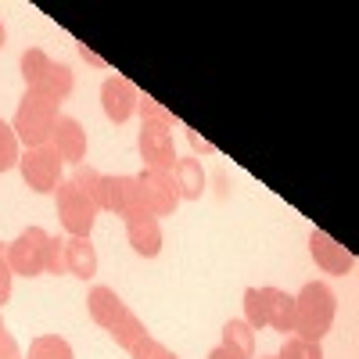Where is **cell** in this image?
<instances>
[{"label":"cell","mask_w":359,"mask_h":359,"mask_svg":"<svg viewBox=\"0 0 359 359\" xmlns=\"http://www.w3.org/2000/svg\"><path fill=\"white\" fill-rule=\"evenodd\" d=\"M309 255H313V262L323 269V273H331V277H345V273L355 269V255L345 245H338L327 230H313L309 233Z\"/></svg>","instance_id":"8fae6325"},{"label":"cell","mask_w":359,"mask_h":359,"mask_svg":"<svg viewBox=\"0 0 359 359\" xmlns=\"http://www.w3.org/2000/svg\"><path fill=\"white\" fill-rule=\"evenodd\" d=\"M54 208H57V219H62V226L72 233V237H90V230H94L97 223V212L101 208L90 201L72 180H62L54 191Z\"/></svg>","instance_id":"5b68a950"},{"label":"cell","mask_w":359,"mask_h":359,"mask_svg":"<svg viewBox=\"0 0 359 359\" xmlns=\"http://www.w3.org/2000/svg\"><path fill=\"white\" fill-rule=\"evenodd\" d=\"M47 241H50V233H47L43 226H25L15 241L4 248L11 273H15V277H40V273H43Z\"/></svg>","instance_id":"8992f818"},{"label":"cell","mask_w":359,"mask_h":359,"mask_svg":"<svg viewBox=\"0 0 359 359\" xmlns=\"http://www.w3.org/2000/svg\"><path fill=\"white\" fill-rule=\"evenodd\" d=\"M245 323L252 331L273 327V331L287 334L294 327V294H287L280 287H248L245 291Z\"/></svg>","instance_id":"277c9868"},{"label":"cell","mask_w":359,"mask_h":359,"mask_svg":"<svg viewBox=\"0 0 359 359\" xmlns=\"http://www.w3.org/2000/svg\"><path fill=\"white\" fill-rule=\"evenodd\" d=\"M86 309H90V320H94L97 327H104V331L111 334V341L118 345V348H126V352H133L144 338H147V327H144V320L118 298L111 287H104V284H97V287H90V294H86Z\"/></svg>","instance_id":"6da1fadb"},{"label":"cell","mask_w":359,"mask_h":359,"mask_svg":"<svg viewBox=\"0 0 359 359\" xmlns=\"http://www.w3.org/2000/svg\"><path fill=\"white\" fill-rule=\"evenodd\" d=\"M223 348L233 359H255V331L245 320H226L223 323Z\"/></svg>","instance_id":"e0dca14e"},{"label":"cell","mask_w":359,"mask_h":359,"mask_svg":"<svg viewBox=\"0 0 359 359\" xmlns=\"http://www.w3.org/2000/svg\"><path fill=\"white\" fill-rule=\"evenodd\" d=\"M130 355H133V359H180L172 348H165V345H162V341H155L151 334H147V338H144Z\"/></svg>","instance_id":"484cf974"},{"label":"cell","mask_w":359,"mask_h":359,"mask_svg":"<svg viewBox=\"0 0 359 359\" xmlns=\"http://www.w3.org/2000/svg\"><path fill=\"white\" fill-rule=\"evenodd\" d=\"M50 65H54V57H50L47 50L25 47V50H22V62H18L22 79H25V90H40L43 79H47V72H50Z\"/></svg>","instance_id":"ac0fdd59"},{"label":"cell","mask_w":359,"mask_h":359,"mask_svg":"<svg viewBox=\"0 0 359 359\" xmlns=\"http://www.w3.org/2000/svg\"><path fill=\"white\" fill-rule=\"evenodd\" d=\"M262 359H277V355H262Z\"/></svg>","instance_id":"836d02e7"},{"label":"cell","mask_w":359,"mask_h":359,"mask_svg":"<svg viewBox=\"0 0 359 359\" xmlns=\"http://www.w3.org/2000/svg\"><path fill=\"white\" fill-rule=\"evenodd\" d=\"M126 241L137 255L144 259H155L162 252V226L151 212H137V216H126Z\"/></svg>","instance_id":"5bb4252c"},{"label":"cell","mask_w":359,"mask_h":359,"mask_svg":"<svg viewBox=\"0 0 359 359\" xmlns=\"http://www.w3.org/2000/svg\"><path fill=\"white\" fill-rule=\"evenodd\" d=\"M54 123H57V101H50L40 90H25L18 101V111H15V123H11L18 144H25V151L29 147H47Z\"/></svg>","instance_id":"3957f363"},{"label":"cell","mask_w":359,"mask_h":359,"mask_svg":"<svg viewBox=\"0 0 359 359\" xmlns=\"http://www.w3.org/2000/svg\"><path fill=\"white\" fill-rule=\"evenodd\" d=\"M65 269L79 280L97 277V252L90 237H65Z\"/></svg>","instance_id":"9a60e30c"},{"label":"cell","mask_w":359,"mask_h":359,"mask_svg":"<svg viewBox=\"0 0 359 359\" xmlns=\"http://www.w3.org/2000/svg\"><path fill=\"white\" fill-rule=\"evenodd\" d=\"M172 184H176V191H180V201H198L201 194H205V169H201V162L198 158H176V165H172Z\"/></svg>","instance_id":"2e32d148"},{"label":"cell","mask_w":359,"mask_h":359,"mask_svg":"<svg viewBox=\"0 0 359 359\" xmlns=\"http://www.w3.org/2000/svg\"><path fill=\"white\" fill-rule=\"evenodd\" d=\"M140 184V201H144V212H151L155 219L162 216H172L176 205H180V191L172 184V172H162V169H144L137 176Z\"/></svg>","instance_id":"30bf717a"},{"label":"cell","mask_w":359,"mask_h":359,"mask_svg":"<svg viewBox=\"0 0 359 359\" xmlns=\"http://www.w3.org/2000/svg\"><path fill=\"white\" fill-rule=\"evenodd\" d=\"M18 158H22V151H18V137H15V130L4 123V118H0V172L15 169Z\"/></svg>","instance_id":"44dd1931"},{"label":"cell","mask_w":359,"mask_h":359,"mask_svg":"<svg viewBox=\"0 0 359 359\" xmlns=\"http://www.w3.org/2000/svg\"><path fill=\"white\" fill-rule=\"evenodd\" d=\"M4 40H8V33H4V22H0V47H4Z\"/></svg>","instance_id":"d6a6232c"},{"label":"cell","mask_w":359,"mask_h":359,"mask_svg":"<svg viewBox=\"0 0 359 359\" xmlns=\"http://www.w3.org/2000/svg\"><path fill=\"white\" fill-rule=\"evenodd\" d=\"M97 208L104 212H115V216H137L144 212V201H140V184L137 176H126V172H115V176H101L97 184Z\"/></svg>","instance_id":"ba28073f"},{"label":"cell","mask_w":359,"mask_h":359,"mask_svg":"<svg viewBox=\"0 0 359 359\" xmlns=\"http://www.w3.org/2000/svg\"><path fill=\"white\" fill-rule=\"evenodd\" d=\"M101 176H104V172H97L94 165H76L69 180H72V184H76L90 201H94V198H97V184H101ZM94 205H97V201H94Z\"/></svg>","instance_id":"603a6c76"},{"label":"cell","mask_w":359,"mask_h":359,"mask_svg":"<svg viewBox=\"0 0 359 359\" xmlns=\"http://www.w3.org/2000/svg\"><path fill=\"white\" fill-rule=\"evenodd\" d=\"M50 147L57 151V158H62V162L83 165V158H86V130L79 126V118L57 115L54 133H50Z\"/></svg>","instance_id":"4fadbf2b"},{"label":"cell","mask_w":359,"mask_h":359,"mask_svg":"<svg viewBox=\"0 0 359 359\" xmlns=\"http://www.w3.org/2000/svg\"><path fill=\"white\" fill-rule=\"evenodd\" d=\"M334 313H338V298L334 291L320 284V280H309L302 291L294 294V338H306V341H323L327 331L334 323Z\"/></svg>","instance_id":"7a4b0ae2"},{"label":"cell","mask_w":359,"mask_h":359,"mask_svg":"<svg viewBox=\"0 0 359 359\" xmlns=\"http://www.w3.org/2000/svg\"><path fill=\"white\" fill-rule=\"evenodd\" d=\"M137 151H140L144 169H162V172H172V165H176L172 126H165V123H140V133H137Z\"/></svg>","instance_id":"9c48e42d"},{"label":"cell","mask_w":359,"mask_h":359,"mask_svg":"<svg viewBox=\"0 0 359 359\" xmlns=\"http://www.w3.org/2000/svg\"><path fill=\"white\" fill-rule=\"evenodd\" d=\"M62 158H57V151L47 144V147H29V151H22L18 158V169H22V180L29 191L36 194H54L57 184H62Z\"/></svg>","instance_id":"52a82bcc"},{"label":"cell","mask_w":359,"mask_h":359,"mask_svg":"<svg viewBox=\"0 0 359 359\" xmlns=\"http://www.w3.org/2000/svg\"><path fill=\"white\" fill-rule=\"evenodd\" d=\"M0 359H25V355H22V348H18V341H15L11 334H8L4 341H0Z\"/></svg>","instance_id":"83f0119b"},{"label":"cell","mask_w":359,"mask_h":359,"mask_svg":"<svg viewBox=\"0 0 359 359\" xmlns=\"http://www.w3.org/2000/svg\"><path fill=\"white\" fill-rule=\"evenodd\" d=\"M8 338V327H4V316H0V341Z\"/></svg>","instance_id":"1f68e13d"},{"label":"cell","mask_w":359,"mask_h":359,"mask_svg":"<svg viewBox=\"0 0 359 359\" xmlns=\"http://www.w3.org/2000/svg\"><path fill=\"white\" fill-rule=\"evenodd\" d=\"M25 359H76V352L62 334H40V338L29 341Z\"/></svg>","instance_id":"ffe728a7"},{"label":"cell","mask_w":359,"mask_h":359,"mask_svg":"<svg viewBox=\"0 0 359 359\" xmlns=\"http://www.w3.org/2000/svg\"><path fill=\"white\" fill-rule=\"evenodd\" d=\"M137 101H140V94H137V86L126 76H108L104 79V86H101V108L108 115V123H115V126L130 123V115L137 111Z\"/></svg>","instance_id":"7c38bea8"},{"label":"cell","mask_w":359,"mask_h":359,"mask_svg":"<svg viewBox=\"0 0 359 359\" xmlns=\"http://www.w3.org/2000/svg\"><path fill=\"white\" fill-rule=\"evenodd\" d=\"M187 140H191V147H194V151H201V155H212V151H216V147L208 144V140H201L194 130H187Z\"/></svg>","instance_id":"f1b7e54d"},{"label":"cell","mask_w":359,"mask_h":359,"mask_svg":"<svg viewBox=\"0 0 359 359\" xmlns=\"http://www.w3.org/2000/svg\"><path fill=\"white\" fill-rule=\"evenodd\" d=\"M277 359H323L320 341H306V338H284Z\"/></svg>","instance_id":"7402d4cb"},{"label":"cell","mask_w":359,"mask_h":359,"mask_svg":"<svg viewBox=\"0 0 359 359\" xmlns=\"http://www.w3.org/2000/svg\"><path fill=\"white\" fill-rule=\"evenodd\" d=\"M76 90V76H72V69L65 65V62H54L50 65V72H47V79H43V86H40V94H47L50 101H69V94Z\"/></svg>","instance_id":"d6986e66"},{"label":"cell","mask_w":359,"mask_h":359,"mask_svg":"<svg viewBox=\"0 0 359 359\" xmlns=\"http://www.w3.org/2000/svg\"><path fill=\"white\" fill-rule=\"evenodd\" d=\"M79 54H83V62H90V65H101V69H104V57H97V54L90 50L86 43H79Z\"/></svg>","instance_id":"f546056e"},{"label":"cell","mask_w":359,"mask_h":359,"mask_svg":"<svg viewBox=\"0 0 359 359\" xmlns=\"http://www.w3.org/2000/svg\"><path fill=\"white\" fill-rule=\"evenodd\" d=\"M11 280H15V273H11V266H8V255H4V245H0V306L11 298Z\"/></svg>","instance_id":"4316f807"},{"label":"cell","mask_w":359,"mask_h":359,"mask_svg":"<svg viewBox=\"0 0 359 359\" xmlns=\"http://www.w3.org/2000/svg\"><path fill=\"white\" fill-rule=\"evenodd\" d=\"M208 359H233V355H230V352L219 345V348H212V352H208Z\"/></svg>","instance_id":"4dcf8cb0"},{"label":"cell","mask_w":359,"mask_h":359,"mask_svg":"<svg viewBox=\"0 0 359 359\" xmlns=\"http://www.w3.org/2000/svg\"><path fill=\"white\" fill-rule=\"evenodd\" d=\"M43 273H54V277L69 273V269H65V237H50V241H47V255H43Z\"/></svg>","instance_id":"cb8c5ba5"},{"label":"cell","mask_w":359,"mask_h":359,"mask_svg":"<svg viewBox=\"0 0 359 359\" xmlns=\"http://www.w3.org/2000/svg\"><path fill=\"white\" fill-rule=\"evenodd\" d=\"M137 111H140V118H144V123H165V126H172V123H176V118H172V111H165V108H162L155 97H147V94L137 101Z\"/></svg>","instance_id":"d4e9b609"}]
</instances>
